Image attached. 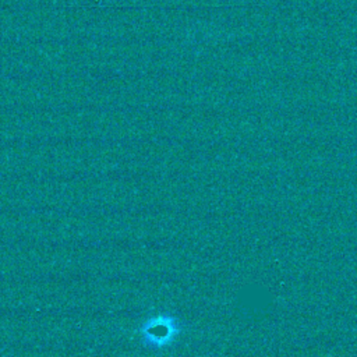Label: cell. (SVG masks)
I'll list each match as a JSON object with an SVG mask.
<instances>
[{
	"label": "cell",
	"mask_w": 357,
	"mask_h": 357,
	"mask_svg": "<svg viewBox=\"0 0 357 357\" xmlns=\"http://www.w3.org/2000/svg\"><path fill=\"white\" fill-rule=\"evenodd\" d=\"M181 332L180 321L170 314L149 317L138 329L142 344L151 350H162L172 346Z\"/></svg>",
	"instance_id": "6da1fadb"
}]
</instances>
